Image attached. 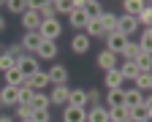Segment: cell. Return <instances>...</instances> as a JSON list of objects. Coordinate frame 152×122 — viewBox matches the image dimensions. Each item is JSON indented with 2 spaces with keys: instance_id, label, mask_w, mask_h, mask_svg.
Returning <instances> with one entry per match:
<instances>
[{
  "instance_id": "1",
  "label": "cell",
  "mask_w": 152,
  "mask_h": 122,
  "mask_svg": "<svg viewBox=\"0 0 152 122\" xmlns=\"http://www.w3.org/2000/svg\"><path fill=\"white\" fill-rule=\"evenodd\" d=\"M16 71L22 73V79H30L33 73L41 71V65H38V60H35L33 54H22V57L16 60Z\"/></svg>"
},
{
  "instance_id": "2",
  "label": "cell",
  "mask_w": 152,
  "mask_h": 122,
  "mask_svg": "<svg viewBox=\"0 0 152 122\" xmlns=\"http://www.w3.org/2000/svg\"><path fill=\"white\" fill-rule=\"evenodd\" d=\"M38 33H41L44 41H57L63 33V25H60V19H44L41 27H38Z\"/></svg>"
},
{
  "instance_id": "3",
  "label": "cell",
  "mask_w": 152,
  "mask_h": 122,
  "mask_svg": "<svg viewBox=\"0 0 152 122\" xmlns=\"http://www.w3.org/2000/svg\"><path fill=\"white\" fill-rule=\"evenodd\" d=\"M22 57V52H19V46L14 49H6V52H0V73H6L11 68H16V60Z\"/></svg>"
},
{
  "instance_id": "4",
  "label": "cell",
  "mask_w": 152,
  "mask_h": 122,
  "mask_svg": "<svg viewBox=\"0 0 152 122\" xmlns=\"http://www.w3.org/2000/svg\"><path fill=\"white\" fill-rule=\"evenodd\" d=\"M49 95V103L52 106H68V95H71V87L68 84H60V87H52V92H46Z\"/></svg>"
},
{
  "instance_id": "5",
  "label": "cell",
  "mask_w": 152,
  "mask_h": 122,
  "mask_svg": "<svg viewBox=\"0 0 152 122\" xmlns=\"http://www.w3.org/2000/svg\"><path fill=\"white\" fill-rule=\"evenodd\" d=\"M41 14H38V8H27L25 14H22V27H25V33H35L38 27H41Z\"/></svg>"
},
{
  "instance_id": "6",
  "label": "cell",
  "mask_w": 152,
  "mask_h": 122,
  "mask_svg": "<svg viewBox=\"0 0 152 122\" xmlns=\"http://www.w3.org/2000/svg\"><path fill=\"white\" fill-rule=\"evenodd\" d=\"M136 30H139L136 16H125V14H122V16H117V33H122L128 41H130V35L136 33Z\"/></svg>"
},
{
  "instance_id": "7",
  "label": "cell",
  "mask_w": 152,
  "mask_h": 122,
  "mask_svg": "<svg viewBox=\"0 0 152 122\" xmlns=\"http://www.w3.org/2000/svg\"><path fill=\"white\" fill-rule=\"evenodd\" d=\"M125 44H128V38L122 33H117V30L106 35V52H111V54H120L125 49Z\"/></svg>"
},
{
  "instance_id": "8",
  "label": "cell",
  "mask_w": 152,
  "mask_h": 122,
  "mask_svg": "<svg viewBox=\"0 0 152 122\" xmlns=\"http://www.w3.org/2000/svg\"><path fill=\"white\" fill-rule=\"evenodd\" d=\"M46 76H49V84H52V87L68 84V68H65V65H52V68L46 71Z\"/></svg>"
},
{
  "instance_id": "9",
  "label": "cell",
  "mask_w": 152,
  "mask_h": 122,
  "mask_svg": "<svg viewBox=\"0 0 152 122\" xmlns=\"http://www.w3.org/2000/svg\"><path fill=\"white\" fill-rule=\"evenodd\" d=\"M25 84H27L33 92H44V90L49 87V76H46V71H38V73H33L30 79H25Z\"/></svg>"
},
{
  "instance_id": "10",
  "label": "cell",
  "mask_w": 152,
  "mask_h": 122,
  "mask_svg": "<svg viewBox=\"0 0 152 122\" xmlns=\"http://www.w3.org/2000/svg\"><path fill=\"white\" fill-rule=\"evenodd\" d=\"M103 84H106V92L109 90H122L125 87V79L120 76V71H103Z\"/></svg>"
},
{
  "instance_id": "11",
  "label": "cell",
  "mask_w": 152,
  "mask_h": 122,
  "mask_svg": "<svg viewBox=\"0 0 152 122\" xmlns=\"http://www.w3.org/2000/svg\"><path fill=\"white\" fill-rule=\"evenodd\" d=\"M0 103H3V106H16L19 103V87L3 84V87H0Z\"/></svg>"
},
{
  "instance_id": "12",
  "label": "cell",
  "mask_w": 152,
  "mask_h": 122,
  "mask_svg": "<svg viewBox=\"0 0 152 122\" xmlns=\"http://www.w3.org/2000/svg\"><path fill=\"white\" fill-rule=\"evenodd\" d=\"M82 11H84V16L87 19H101V14L106 11L98 0H82Z\"/></svg>"
},
{
  "instance_id": "13",
  "label": "cell",
  "mask_w": 152,
  "mask_h": 122,
  "mask_svg": "<svg viewBox=\"0 0 152 122\" xmlns=\"http://www.w3.org/2000/svg\"><path fill=\"white\" fill-rule=\"evenodd\" d=\"M133 63H136L139 73H152V52H141L139 49V54L133 57Z\"/></svg>"
},
{
  "instance_id": "14",
  "label": "cell",
  "mask_w": 152,
  "mask_h": 122,
  "mask_svg": "<svg viewBox=\"0 0 152 122\" xmlns=\"http://www.w3.org/2000/svg\"><path fill=\"white\" fill-rule=\"evenodd\" d=\"M120 106H125V87L106 92V109H120Z\"/></svg>"
},
{
  "instance_id": "15",
  "label": "cell",
  "mask_w": 152,
  "mask_h": 122,
  "mask_svg": "<svg viewBox=\"0 0 152 122\" xmlns=\"http://www.w3.org/2000/svg\"><path fill=\"white\" fill-rule=\"evenodd\" d=\"M41 41H44V38H41V33H38V30H35V33H25V35H22V49H27V52L35 54L38 46H41Z\"/></svg>"
},
{
  "instance_id": "16",
  "label": "cell",
  "mask_w": 152,
  "mask_h": 122,
  "mask_svg": "<svg viewBox=\"0 0 152 122\" xmlns=\"http://www.w3.org/2000/svg\"><path fill=\"white\" fill-rule=\"evenodd\" d=\"M57 52H60V49H57V41H41V46H38L35 54L41 57V60H54Z\"/></svg>"
},
{
  "instance_id": "17",
  "label": "cell",
  "mask_w": 152,
  "mask_h": 122,
  "mask_svg": "<svg viewBox=\"0 0 152 122\" xmlns=\"http://www.w3.org/2000/svg\"><path fill=\"white\" fill-rule=\"evenodd\" d=\"M68 106H73V109H87V90H71V95H68Z\"/></svg>"
},
{
  "instance_id": "18",
  "label": "cell",
  "mask_w": 152,
  "mask_h": 122,
  "mask_svg": "<svg viewBox=\"0 0 152 122\" xmlns=\"http://www.w3.org/2000/svg\"><path fill=\"white\" fill-rule=\"evenodd\" d=\"M84 122H109V109H106V106L87 109V114H84Z\"/></svg>"
},
{
  "instance_id": "19",
  "label": "cell",
  "mask_w": 152,
  "mask_h": 122,
  "mask_svg": "<svg viewBox=\"0 0 152 122\" xmlns=\"http://www.w3.org/2000/svg\"><path fill=\"white\" fill-rule=\"evenodd\" d=\"M49 106H52V103H49V95H46V92H35V95L30 98V109H33V111H49Z\"/></svg>"
},
{
  "instance_id": "20",
  "label": "cell",
  "mask_w": 152,
  "mask_h": 122,
  "mask_svg": "<svg viewBox=\"0 0 152 122\" xmlns=\"http://www.w3.org/2000/svg\"><path fill=\"white\" fill-rule=\"evenodd\" d=\"M98 68L101 71H114V68H117V54H111V52H101L98 54Z\"/></svg>"
},
{
  "instance_id": "21",
  "label": "cell",
  "mask_w": 152,
  "mask_h": 122,
  "mask_svg": "<svg viewBox=\"0 0 152 122\" xmlns=\"http://www.w3.org/2000/svg\"><path fill=\"white\" fill-rule=\"evenodd\" d=\"M71 49H73L76 54H87V49H90V38H87L84 33H76L73 41H71Z\"/></svg>"
},
{
  "instance_id": "22",
  "label": "cell",
  "mask_w": 152,
  "mask_h": 122,
  "mask_svg": "<svg viewBox=\"0 0 152 122\" xmlns=\"http://www.w3.org/2000/svg\"><path fill=\"white\" fill-rule=\"evenodd\" d=\"M98 22H101V27H103V33L109 35V33H114V30H117V14H111V11H103V14H101V19H98Z\"/></svg>"
},
{
  "instance_id": "23",
  "label": "cell",
  "mask_w": 152,
  "mask_h": 122,
  "mask_svg": "<svg viewBox=\"0 0 152 122\" xmlns=\"http://www.w3.org/2000/svg\"><path fill=\"white\" fill-rule=\"evenodd\" d=\"M76 8H82V0H54V11L57 14H71Z\"/></svg>"
},
{
  "instance_id": "24",
  "label": "cell",
  "mask_w": 152,
  "mask_h": 122,
  "mask_svg": "<svg viewBox=\"0 0 152 122\" xmlns=\"http://www.w3.org/2000/svg\"><path fill=\"white\" fill-rule=\"evenodd\" d=\"M117 71H120V76H122L125 81H128V79L133 81V79L139 76V68H136V63H133V60H125L122 65H117Z\"/></svg>"
},
{
  "instance_id": "25",
  "label": "cell",
  "mask_w": 152,
  "mask_h": 122,
  "mask_svg": "<svg viewBox=\"0 0 152 122\" xmlns=\"http://www.w3.org/2000/svg\"><path fill=\"white\" fill-rule=\"evenodd\" d=\"M68 19H71V27H76L79 33H82V30L87 27V22H90V19L84 16V11H82V8H76V11H71V14H68Z\"/></svg>"
},
{
  "instance_id": "26",
  "label": "cell",
  "mask_w": 152,
  "mask_h": 122,
  "mask_svg": "<svg viewBox=\"0 0 152 122\" xmlns=\"http://www.w3.org/2000/svg\"><path fill=\"white\" fill-rule=\"evenodd\" d=\"M84 109H73V106H65L63 109V122H84Z\"/></svg>"
},
{
  "instance_id": "27",
  "label": "cell",
  "mask_w": 152,
  "mask_h": 122,
  "mask_svg": "<svg viewBox=\"0 0 152 122\" xmlns=\"http://www.w3.org/2000/svg\"><path fill=\"white\" fill-rule=\"evenodd\" d=\"M133 84H136V87H133V90H139V92H149L152 90V73H139L136 79H133Z\"/></svg>"
},
{
  "instance_id": "28",
  "label": "cell",
  "mask_w": 152,
  "mask_h": 122,
  "mask_svg": "<svg viewBox=\"0 0 152 122\" xmlns=\"http://www.w3.org/2000/svg\"><path fill=\"white\" fill-rule=\"evenodd\" d=\"M136 22H139V27H149L152 25V6L144 0V6H141V11L136 14Z\"/></svg>"
},
{
  "instance_id": "29",
  "label": "cell",
  "mask_w": 152,
  "mask_h": 122,
  "mask_svg": "<svg viewBox=\"0 0 152 122\" xmlns=\"http://www.w3.org/2000/svg\"><path fill=\"white\" fill-rule=\"evenodd\" d=\"M109 122H133V119H130V109H125V106L109 109Z\"/></svg>"
},
{
  "instance_id": "30",
  "label": "cell",
  "mask_w": 152,
  "mask_h": 122,
  "mask_svg": "<svg viewBox=\"0 0 152 122\" xmlns=\"http://www.w3.org/2000/svg\"><path fill=\"white\" fill-rule=\"evenodd\" d=\"M141 98H144V92H139V90H125V109L141 106Z\"/></svg>"
},
{
  "instance_id": "31",
  "label": "cell",
  "mask_w": 152,
  "mask_h": 122,
  "mask_svg": "<svg viewBox=\"0 0 152 122\" xmlns=\"http://www.w3.org/2000/svg\"><path fill=\"white\" fill-rule=\"evenodd\" d=\"M87 38H101V35H106L103 33V27H101V22H98V19H90V22H87V27L82 30Z\"/></svg>"
},
{
  "instance_id": "32",
  "label": "cell",
  "mask_w": 152,
  "mask_h": 122,
  "mask_svg": "<svg viewBox=\"0 0 152 122\" xmlns=\"http://www.w3.org/2000/svg\"><path fill=\"white\" fill-rule=\"evenodd\" d=\"M41 19H57V11H54V0H46V3H38L35 6Z\"/></svg>"
},
{
  "instance_id": "33",
  "label": "cell",
  "mask_w": 152,
  "mask_h": 122,
  "mask_svg": "<svg viewBox=\"0 0 152 122\" xmlns=\"http://www.w3.org/2000/svg\"><path fill=\"white\" fill-rule=\"evenodd\" d=\"M141 52H152V27H141V38L136 41Z\"/></svg>"
},
{
  "instance_id": "34",
  "label": "cell",
  "mask_w": 152,
  "mask_h": 122,
  "mask_svg": "<svg viewBox=\"0 0 152 122\" xmlns=\"http://www.w3.org/2000/svg\"><path fill=\"white\" fill-rule=\"evenodd\" d=\"M3 79H6V84H8V87H22V84H25V79H22V73H19L16 68L6 71V73H3Z\"/></svg>"
},
{
  "instance_id": "35",
  "label": "cell",
  "mask_w": 152,
  "mask_h": 122,
  "mask_svg": "<svg viewBox=\"0 0 152 122\" xmlns=\"http://www.w3.org/2000/svg\"><path fill=\"white\" fill-rule=\"evenodd\" d=\"M141 6H144V0H125V3H122L125 16H136V14L141 11Z\"/></svg>"
},
{
  "instance_id": "36",
  "label": "cell",
  "mask_w": 152,
  "mask_h": 122,
  "mask_svg": "<svg viewBox=\"0 0 152 122\" xmlns=\"http://www.w3.org/2000/svg\"><path fill=\"white\" fill-rule=\"evenodd\" d=\"M95 106H103L101 92H98V90H87V109H95ZM87 109H84V111H87Z\"/></svg>"
},
{
  "instance_id": "37",
  "label": "cell",
  "mask_w": 152,
  "mask_h": 122,
  "mask_svg": "<svg viewBox=\"0 0 152 122\" xmlns=\"http://www.w3.org/2000/svg\"><path fill=\"white\" fill-rule=\"evenodd\" d=\"M125 60H133V57H136L139 54V44H136V41H128V44H125V49L120 52Z\"/></svg>"
},
{
  "instance_id": "38",
  "label": "cell",
  "mask_w": 152,
  "mask_h": 122,
  "mask_svg": "<svg viewBox=\"0 0 152 122\" xmlns=\"http://www.w3.org/2000/svg\"><path fill=\"white\" fill-rule=\"evenodd\" d=\"M14 111L19 114V119H16V122H22V119H30V117H33V109H30L27 103H16V106H14Z\"/></svg>"
},
{
  "instance_id": "39",
  "label": "cell",
  "mask_w": 152,
  "mask_h": 122,
  "mask_svg": "<svg viewBox=\"0 0 152 122\" xmlns=\"http://www.w3.org/2000/svg\"><path fill=\"white\" fill-rule=\"evenodd\" d=\"M33 95H35V92H33L27 84H22V87H19V103H27V106H30V98H33Z\"/></svg>"
},
{
  "instance_id": "40",
  "label": "cell",
  "mask_w": 152,
  "mask_h": 122,
  "mask_svg": "<svg viewBox=\"0 0 152 122\" xmlns=\"http://www.w3.org/2000/svg\"><path fill=\"white\" fill-rule=\"evenodd\" d=\"M30 119H33V122H52V114H49V111H33Z\"/></svg>"
},
{
  "instance_id": "41",
  "label": "cell",
  "mask_w": 152,
  "mask_h": 122,
  "mask_svg": "<svg viewBox=\"0 0 152 122\" xmlns=\"http://www.w3.org/2000/svg\"><path fill=\"white\" fill-rule=\"evenodd\" d=\"M0 122H16V119H11L8 114H0Z\"/></svg>"
},
{
  "instance_id": "42",
  "label": "cell",
  "mask_w": 152,
  "mask_h": 122,
  "mask_svg": "<svg viewBox=\"0 0 152 122\" xmlns=\"http://www.w3.org/2000/svg\"><path fill=\"white\" fill-rule=\"evenodd\" d=\"M0 30H6V19L3 16H0Z\"/></svg>"
},
{
  "instance_id": "43",
  "label": "cell",
  "mask_w": 152,
  "mask_h": 122,
  "mask_svg": "<svg viewBox=\"0 0 152 122\" xmlns=\"http://www.w3.org/2000/svg\"><path fill=\"white\" fill-rule=\"evenodd\" d=\"M22 122H33V119H22Z\"/></svg>"
},
{
  "instance_id": "44",
  "label": "cell",
  "mask_w": 152,
  "mask_h": 122,
  "mask_svg": "<svg viewBox=\"0 0 152 122\" xmlns=\"http://www.w3.org/2000/svg\"><path fill=\"white\" fill-rule=\"evenodd\" d=\"M0 6H3V3H0Z\"/></svg>"
},
{
  "instance_id": "45",
  "label": "cell",
  "mask_w": 152,
  "mask_h": 122,
  "mask_svg": "<svg viewBox=\"0 0 152 122\" xmlns=\"http://www.w3.org/2000/svg\"><path fill=\"white\" fill-rule=\"evenodd\" d=\"M0 106H3V103H0Z\"/></svg>"
}]
</instances>
